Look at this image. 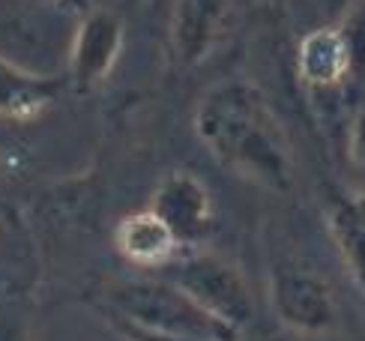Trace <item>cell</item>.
<instances>
[{
	"label": "cell",
	"instance_id": "cell-14",
	"mask_svg": "<svg viewBox=\"0 0 365 341\" xmlns=\"http://www.w3.org/2000/svg\"><path fill=\"white\" fill-rule=\"evenodd\" d=\"M351 159L365 177V108H359L351 123Z\"/></svg>",
	"mask_w": 365,
	"mask_h": 341
},
{
	"label": "cell",
	"instance_id": "cell-12",
	"mask_svg": "<svg viewBox=\"0 0 365 341\" xmlns=\"http://www.w3.org/2000/svg\"><path fill=\"white\" fill-rule=\"evenodd\" d=\"M0 341H30L27 308L12 293L0 297Z\"/></svg>",
	"mask_w": 365,
	"mask_h": 341
},
{
	"label": "cell",
	"instance_id": "cell-3",
	"mask_svg": "<svg viewBox=\"0 0 365 341\" xmlns=\"http://www.w3.org/2000/svg\"><path fill=\"white\" fill-rule=\"evenodd\" d=\"M171 278L192 300H197L210 315L231 323L234 330L249 327L255 317V300L249 282L231 260H225L212 252H192L177 255L171 263Z\"/></svg>",
	"mask_w": 365,
	"mask_h": 341
},
{
	"label": "cell",
	"instance_id": "cell-11",
	"mask_svg": "<svg viewBox=\"0 0 365 341\" xmlns=\"http://www.w3.org/2000/svg\"><path fill=\"white\" fill-rule=\"evenodd\" d=\"M327 225L354 285L365 297V192H351L332 200Z\"/></svg>",
	"mask_w": 365,
	"mask_h": 341
},
{
	"label": "cell",
	"instance_id": "cell-6",
	"mask_svg": "<svg viewBox=\"0 0 365 341\" xmlns=\"http://www.w3.org/2000/svg\"><path fill=\"white\" fill-rule=\"evenodd\" d=\"M123 51V21L111 9H93L75 30L69 51V75L75 87L90 90L102 84Z\"/></svg>",
	"mask_w": 365,
	"mask_h": 341
},
{
	"label": "cell",
	"instance_id": "cell-2",
	"mask_svg": "<svg viewBox=\"0 0 365 341\" xmlns=\"http://www.w3.org/2000/svg\"><path fill=\"white\" fill-rule=\"evenodd\" d=\"M99 312L147 332L204 341H240V330L210 315L186 290L162 278H114L99 290Z\"/></svg>",
	"mask_w": 365,
	"mask_h": 341
},
{
	"label": "cell",
	"instance_id": "cell-16",
	"mask_svg": "<svg viewBox=\"0 0 365 341\" xmlns=\"http://www.w3.org/2000/svg\"><path fill=\"white\" fill-rule=\"evenodd\" d=\"M4 63H6V57H0V66H4Z\"/></svg>",
	"mask_w": 365,
	"mask_h": 341
},
{
	"label": "cell",
	"instance_id": "cell-10",
	"mask_svg": "<svg viewBox=\"0 0 365 341\" xmlns=\"http://www.w3.org/2000/svg\"><path fill=\"white\" fill-rule=\"evenodd\" d=\"M60 93V81L39 72H27L6 60L0 66V117L24 123L51 108Z\"/></svg>",
	"mask_w": 365,
	"mask_h": 341
},
{
	"label": "cell",
	"instance_id": "cell-5",
	"mask_svg": "<svg viewBox=\"0 0 365 341\" xmlns=\"http://www.w3.org/2000/svg\"><path fill=\"white\" fill-rule=\"evenodd\" d=\"M159 219L171 228V234L180 240V245H192L204 240L212 228V198L201 177L189 170H174L162 177L153 200H150Z\"/></svg>",
	"mask_w": 365,
	"mask_h": 341
},
{
	"label": "cell",
	"instance_id": "cell-15",
	"mask_svg": "<svg viewBox=\"0 0 365 341\" xmlns=\"http://www.w3.org/2000/svg\"><path fill=\"white\" fill-rule=\"evenodd\" d=\"M324 9V15L329 19V24H344V19L356 9L359 0H317Z\"/></svg>",
	"mask_w": 365,
	"mask_h": 341
},
{
	"label": "cell",
	"instance_id": "cell-9",
	"mask_svg": "<svg viewBox=\"0 0 365 341\" xmlns=\"http://www.w3.org/2000/svg\"><path fill=\"white\" fill-rule=\"evenodd\" d=\"M114 245L120 258L141 270H165L180 255V240L150 207L120 219Z\"/></svg>",
	"mask_w": 365,
	"mask_h": 341
},
{
	"label": "cell",
	"instance_id": "cell-1",
	"mask_svg": "<svg viewBox=\"0 0 365 341\" xmlns=\"http://www.w3.org/2000/svg\"><path fill=\"white\" fill-rule=\"evenodd\" d=\"M195 132L212 159L264 189H294V159L267 96L249 81H222L195 108Z\"/></svg>",
	"mask_w": 365,
	"mask_h": 341
},
{
	"label": "cell",
	"instance_id": "cell-8",
	"mask_svg": "<svg viewBox=\"0 0 365 341\" xmlns=\"http://www.w3.org/2000/svg\"><path fill=\"white\" fill-rule=\"evenodd\" d=\"M231 0H177L171 12V49L180 63L195 66L212 51Z\"/></svg>",
	"mask_w": 365,
	"mask_h": 341
},
{
	"label": "cell",
	"instance_id": "cell-7",
	"mask_svg": "<svg viewBox=\"0 0 365 341\" xmlns=\"http://www.w3.org/2000/svg\"><path fill=\"white\" fill-rule=\"evenodd\" d=\"M354 42L347 24H321L297 45V75L312 90H332L354 78Z\"/></svg>",
	"mask_w": 365,
	"mask_h": 341
},
{
	"label": "cell",
	"instance_id": "cell-13",
	"mask_svg": "<svg viewBox=\"0 0 365 341\" xmlns=\"http://www.w3.org/2000/svg\"><path fill=\"white\" fill-rule=\"evenodd\" d=\"M105 320L111 323V330L123 338V341H204V338H174V335H159V332H147L141 327H135V323H126L120 317H111L105 315Z\"/></svg>",
	"mask_w": 365,
	"mask_h": 341
},
{
	"label": "cell",
	"instance_id": "cell-4",
	"mask_svg": "<svg viewBox=\"0 0 365 341\" xmlns=\"http://www.w3.org/2000/svg\"><path fill=\"white\" fill-rule=\"evenodd\" d=\"M272 312L287 330L327 335L339 327V308L329 285L299 263H276L269 275Z\"/></svg>",
	"mask_w": 365,
	"mask_h": 341
}]
</instances>
